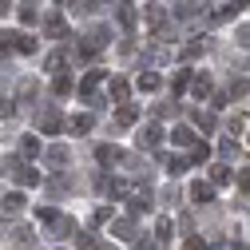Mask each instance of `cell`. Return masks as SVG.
<instances>
[{
	"label": "cell",
	"instance_id": "cell-29",
	"mask_svg": "<svg viewBox=\"0 0 250 250\" xmlns=\"http://www.w3.org/2000/svg\"><path fill=\"white\" fill-rule=\"evenodd\" d=\"M191 87H195V96H203V100H207V96H210V76H195V80H191Z\"/></svg>",
	"mask_w": 250,
	"mask_h": 250
},
{
	"label": "cell",
	"instance_id": "cell-40",
	"mask_svg": "<svg viewBox=\"0 0 250 250\" xmlns=\"http://www.w3.org/2000/svg\"><path fill=\"white\" fill-rule=\"evenodd\" d=\"M12 111H16L12 100H0V119H12Z\"/></svg>",
	"mask_w": 250,
	"mask_h": 250
},
{
	"label": "cell",
	"instance_id": "cell-2",
	"mask_svg": "<svg viewBox=\"0 0 250 250\" xmlns=\"http://www.w3.org/2000/svg\"><path fill=\"white\" fill-rule=\"evenodd\" d=\"M143 20L159 40H167V8L163 4H143Z\"/></svg>",
	"mask_w": 250,
	"mask_h": 250
},
{
	"label": "cell",
	"instance_id": "cell-36",
	"mask_svg": "<svg viewBox=\"0 0 250 250\" xmlns=\"http://www.w3.org/2000/svg\"><path fill=\"white\" fill-rule=\"evenodd\" d=\"M163 163H167V171H171V175H183L187 167H191V163H187V159H163Z\"/></svg>",
	"mask_w": 250,
	"mask_h": 250
},
{
	"label": "cell",
	"instance_id": "cell-43",
	"mask_svg": "<svg viewBox=\"0 0 250 250\" xmlns=\"http://www.w3.org/2000/svg\"><path fill=\"white\" fill-rule=\"evenodd\" d=\"M155 115H179V104L171 107V104H163V107H155Z\"/></svg>",
	"mask_w": 250,
	"mask_h": 250
},
{
	"label": "cell",
	"instance_id": "cell-7",
	"mask_svg": "<svg viewBox=\"0 0 250 250\" xmlns=\"http://www.w3.org/2000/svg\"><path fill=\"white\" fill-rule=\"evenodd\" d=\"M68 159H72V151H68L64 143H56V147H48V151H44V163H48V167H56V171L64 167Z\"/></svg>",
	"mask_w": 250,
	"mask_h": 250
},
{
	"label": "cell",
	"instance_id": "cell-6",
	"mask_svg": "<svg viewBox=\"0 0 250 250\" xmlns=\"http://www.w3.org/2000/svg\"><path fill=\"white\" fill-rule=\"evenodd\" d=\"M187 195H191V203H210V199H214V183H207V179H195Z\"/></svg>",
	"mask_w": 250,
	"mask_h": 250
},
{
	"label": "cell",
	"instance_id": "cell-37",
	"mask_svg": "<svg viewBox=\"0 0 250 250\" xmlns=\"http://www.w3.org/2000/svg\"><path fill=\"white\" fill-rule=\"evenodd\" d=\"M183 250H207V242H203L199 234H191V238H187V242H183Z\"/></svg>",
	"mask_w": 250,
	"mask_h": 250
},
{
	"label": "cell",
	"instance_id": "cell-21",
	"mask_svg": "<svg viewBox=\"0 0 250 250\" xmlns=\"http://www.w3.org/2000/svg\"><path fill=\"white\" fill-rule=\"evenodd\" d=\"M100 80H104V72H87V76L80 80V96H91V91L100 87Z\"/></svg>",
	"mask_w": 250,
	"mask_h": 250
},
{
	"label": "cell",
	"instance_id": "cell-14",
	"mask_svg": "<svg viewBox=\"0 0 250 250\" xmlns=\"http://www.w3.org/2000/svg\"><path fill=\"white\" fill-rule=\"evenodd\" d=\"M171 143H175V147H195V131L187 127V123H179V127L171 131Z\"/></svg>",
	"mask_w": 250,
	"mask_h": 250
},
{
	"label": "cell",
	"instance_id": "cell-15",
	"mask_svg": "<svg viewBox=\"0 0 250 250\" xmlns=\"http://www.w3.org/2000/svg\"><path fill=\"white\" fill-rule=\"evenodd\" d=\"M191 119H195V127H199V131H214V127H218V115H214V111H207V107H203V111H195Z\"/></svg>",
	"mask_w": 250,
	"mask_h": 250
},
{
	"label": "cell",
	"instance_id": "cell-25",
	"mask_svg": "<svg viewBox=\"0 0 250 250\" xmlns=\"http://www.w3.org/2000/svg\"><path fill=\"white\" fill-rule=\"evenodd\" d=\"M12 48H20L24 56H32V52H36V40H32V36H24V32H16V40H12Z\"/></svg>",
	"mask_w": 250,
	"mask_h": 250
},
{
	"label": "cell",
	"instance_id": "cell-46",
	"mask_svg": "<svg viewBox=\"0 0 250 250\" xmlns=\"http://www.w3.org/2000/svg\"><path fill=\"white\" fill-rule=\"evenodd\" d=\"M230 4H234V8H246V4H250V0H230Z\"/></svg>",
	"mask_w": 250,
	"mask_h": 250
},
{
	"label": "cell",
	"instance_id": "cell-5",
	"mask_svg": "<svg viewBox=\"0 0 250 250\" xmlns=\"http://www.w3.org/2000/svg\"><path fill=\"white\" fill-rule=\"evenodd\" d=\"M159 139H163V131L155 127V123H147V127H143V131L135 135V143H139L143 151H155V147H159Z\"/></svg>",
	"mask_w": 250,
	"mask_h": 250
},
{
	"label": "cell",
	"instance_id": "cell-16",
	"mask_svg": "<svg viewBox=\"0 0 250 250\" xmlns=\"http://www.w3.org/2000/svg\"><path fill=\"white\" fill-rule=\"evenodd\" d=\"M115 8H119L115 16H119V24H123V28H135V4H127V0H119Z\"/></svg>",
	"mask_w": 250,
	"mask_h": 250
},
{
	"label": "cell",
	"instance_id": "cell-44",
	"mask_svg": "<svg viewBox=\"0 0 250 250\" xmlns=\"http://www.w3.org/2000/svg\"><path fill=\"white\" fill-rule=\"evenodd\" d=\"M238 187H242V191H250V171H238Z\"/></svg>",
	"mask_w": 250,
	"mask_h": 250
},
{
	"label": "cell",
	"instance_id": "cell-47",
	"mask_svg": "<svg viewBox=\"0 0 250 250\" xmlns=\"http://www.w3.org/2000/svg\"><path fill=\"white\" fill-rule=\"evenodd\" d=\"M96 250H115V246H96Z\"/></svg>",
	"mask_w": 250,
	"mask_h": 250
},
{
	"label": "cell",
	"instance_id": "cell-10",
	"mask_svg": "<svg viewBox=\"0 0 250 250\" xmlns=\"http://www.w3.org/2000/svg\"><path fill=\"white\" fill-rule=\"evenodd\" d=\"M111 234L123 238V242H131L135 238V218H111Z\"/></svg>",
	"mask_w": 250,
	"mask_h": 250
},
{
	"label": "cell",
	"instance_id": "cell-38",
	"mask_svg": "<svg viewBox=\"0 0 250 250\" xmlns=\"http://www.w3.org/2000/svg\"><path fill=\"white\" fill-rule=\"evenodd\" d=\"M104 223H111V207H100L96 210V227H104Z\"/></svg>",
	"mask_w": 250,
	"mask_h": 250
},
{
	"label": "cell",
	"instance_id": "cell-31",
	"mask_svg": "<svg viewBox=\"0 0 250 250\" xmlns=\"http://www.w3.org/2000/svg\"><path fill=\"white\" fill-rule=\"evenodd\" d=\"M246 91H250V80H242V76H234V80H230V96L238 100V96H246Z\"/></svg>",
	"mask_w": 250,
	"mask_h": 250
},
{
	"label": "cell",
	"instance_id": "cell-8",
	"mask_svg": "<svg viewBox=\"0 0 250 250\" xmlns=\"http://www.w3.org/2000/svg\"><path fill=\"white\" fill-rule=\"evenodd\" d=\"M24 207H28V199H24L20 191H8L4 199H0V214H20Z\"/></svg>",
	"mask_w": 250,
	"mask_h": 250
},
{
	"label": "cell",
	"instance_id": "cell-42",
	"mask_svg": "<svg viewBox=\"0 0 250 250\" xmlns=\"http://www.w3.org/2000/svg\"><path fill=\"white\" fill-rule=\"evenodd\" d=\"M223 155H227V159H230V155H238V143H234V139H223Z\"/></svg>",
	"mask_w": 250,
	"mask_h": 250
},
{
	"label": "cell",
	"instance_id": "cell-19",
	"mask_svg": "<svg viewBox=\"0 0 250 250\" xmlns=\"http://www.w3.org/2000/svg\"><path fill=\"white\" fill-rule=\"evenodd\" d=\"M135 87H139V91H159V87H163V80L155 76V72H143V76L135 80Z\"/></svg>",
	"mask_w": 250,
	"mask_h": 250
},
{
	"label": "cell",
	"instance_id": "cell-23",
	"mask_svg": "<svg viewBox=\"0 0 250 250\" xmlns=\"http://www.w3.org/2000/svg\"><path fill=\"white\" fill-rule=\"evenodd\" d=\"M127 96H131L127 80H111V100H115V104H127Z\"/></svg>",
	"mask_w": 250,
	"mask_h": 250
},
{
	"label": "cell",
	"instance_id": "cell-12",
	"mask_svg": "<svg viewBox=\"0 0 250 250\" xmlns=\"http://www.w3.org/2000/svg\"><path fill=\"white\" fill-rule=\"evenodd\" d=\"M191 80H195V76H191V68H179V72L171 76V96L179 100L183 91H187V83H191Z\"/></svg>",
	"mask_w": 250,
	"mask_h": 250
},
{
	"label": "cell",
	"instance_id": "cell-4",
	"mask_svg": "<svg viewBox=\"0 0 250 250\" xmlns=\"http://www.w3.org/2000/svg\"><path fill=\"white\" fill-rule=\"evenodd\" d=\"M44 32H48L52 40H64V36H68V24H64V16H60V12H48V16H44Z\"/></svg>",
	"mask_w": 250,
	"mask_h": 250
},
{
	"label": "cell",
	"instance_id": "cell-18",
	"mask_svg": "<svg viewBox=\"0 0 250 250\" xmlns=\"http://www.w3.org/2000/svg\"><path fill=\"white\" fill-rule=\"evenodd\" d=\"M12 242H20L24 250H32V246H36V234H32V227H16V230H12Z\"/></svg>",
	"mask_w": 250,
	"mask_h": 250
},
{
	"label": "cell",
	"instance_id": "cell-45",
	"mask_svg": "<svg viewBox=\"0 0 250 250\" xmlns=\"http://www.w3.org/2000/svg\"><path fill=\"white\" fill-rule=\"evenodd\" d=\"M8 8H12V0H0V16H8Z\"/></svg>",
	"mask_w": 250,
	"mask_h": 250
},
{
	"label": "cell",
	"instance_id": "cell-1",
	"mask_svg": "<svg viewBox=\"0 0 250 250\" xmlns=\"http://www.w3.org/2000/svg\"><path fill=\"white\" fill-rule=\"evenodd\" d=\"M40 223H44L48 238H64V234H76V223H72L68 214L52 210V207H40Z\"/></svg>",
	"mask_w": 250,
	"mask_h": 250
},
{
	"label": "cell",
	"instance_id": "cell-24",
	"mask_svg": "<svg viewBox=\"0 0 250 250\" xmlns=\"http://www.w3.org/2000/svg\"><path fill=\"white\" fill-rule=\"evenodd\" d=\"M52 91H56V96H68V91H72V76H68V72H56Z\"/></svg>",
	"mask_w": 250,
	"mask_h": 250
},
{
	"label": "cell",
	"instance_id": "cell-17",
	"mask_svg": "<svg viewBox=\"0 0 250 250\" xmlns=\"http://www.w3.org/2000/svg\"><path fill=\"white\" fill-rule=\"evenodd\" d=\"M135 119H139V107H135V104H123V107H119V115H115L119 127H131Z\"/></svg>",
	"mask_w": 250,
	"mask_h": 250
},
{
	"label": "cell",
	"instance_id": "cell-28",
	"mask_svg": "<svg viewBox=\"0 0 250 250\" xmlns=\"http://www.w3.org/2000/svg\"><path fill=\"white\" fill-rule=\"evenodd\" d=\"M68 127L76 131V135H83V131H91V115H72V123Z\"/></svg>",
	"mask_w": 250,
	"mask_h": 250
},
{
	"label": "cell",
	"instance_id": "cell-35",
	"mask_svg": "<svg viewBox=\"0 0 250 250\" xmlns=\"http://www.w3.org/2000/svg\"><path fill=\"white\" fill-rule=\"evenodd\" d=\"M68 187H72V183H68L64 175H60V179H52V183H48V191H52V195H64V191H68Z\"/></svg>",
	"mask_w": 250,
	"mask_h": 250
},
{
	"label": "cell",
	"instance_id": "cell-30",
	"mask_svg": "<svg viewBox=\"0 0 250 250\" xmlns=\"http://www.w3.org/2000/svg\"><path fill=\"white\" fill-rule=\"evenodd\" d=\"M36 96V80H20V87H16V100H32Z\"/></svg>",
	"mask_w": 250,
	"mask_h": 250
},
{
	"label": "cell",
	"instance_id": "cell-33",
	"mask_svg": "<svg viewBox=\"0 0 250 250\" xmlns=\"http://www.w3.org/2000/svg\"><path fill=\"white\" fill-rule=\"evenodd\" d=\"M48 72H64V52H48Z\"/></svg>",
	"mask_w": 250,
	"mask_h": 250
},
{
	"label": "cell",
	"instance_id": "cell-11",
	"mask_svg": "<svg viewBox=\"0 0 250 250\" xmlns=\"http://www.w3.org/2000/svg\"><path fill=\"white\" fill-rule=\"evenodd\" d=\"M96 159H100L104 167H107V163H123V151H119L115 143H100V147H96Z\"/></svg>",
	"mask_w": 250,
	"mask_h": 250
},
{
	"label": "cell",
	"instance_id": "cell-41",
	"mask_svg": "<svg viewBox=\"0 0 250 250\" xmlns=\"http://www.w3.org/2000/svg\"><path fill=\"white\" fill-rule=\"evenodd\" d=\"M183 56H187V60H195V56H203V44H187V48H183Z\"/></svg>",
	"mask_w": 250,
	"mask_h": 250
},
{
	"label": "cell",
	"instance_id": "cell-34",
	"mask_svg": "<svg viewBox=\"0 0 250 250\" xmlns=\"http://www.w3.org/2000/svg\"><path fill=\"white\" fill-rule=\"evenodd\" d=\"M155 242H159V246H167V242H171V223H167V218L159 223V234H155Z\"/></svg>",
	"mask_w": 250,
	"mask_h": 250
},
{
	"label": "cell",
	"instance_id": "cell-22",
	"mask_svg": "<svg viewBox=\"0 0 250 250\" xmlns=\"http://www.w3.org/2000/svg\"><path fill=\"white\" fill-rule=\"evenodd\" d=\"M230 179H234V175H230L227 163H214V171H210V183H214V187H227Z\"/></svg>",
	"mask_w": 250,
	"mask_h": 250
},
{
	"label": "cell",
	"instance_id": "cell-32",
	"mask_svg": "<svg viewBox=\"0 0 250 250\" xmlns=\"http://www.w3.org/2000/svg\"><path fill=\"white\" fill-rule=\"evenodd\" d=\"M207 155H210V147L207 143H195L191 147V163H207Z\"/></svg>",
	"mask_w": 250,
	"mask_h": 250
},
{
	"label": "cell",
	"instance_id": "cell-9",
	"mask_svg": "<svg viewBox=\"0 0 250 250\" xmlns=\"http://www.w3.org/2000/svg\"><path fill=\"white\" fill-rule=\"evenodd\" d=\"M127 210H131V218H139V214H147V210H151V191H147V187H143V191H135V195H131Z\"/></svg>",
	"mask_w": 250,
	"mask_h": 250
},
{
	"label": "cell",
	"instance_id": "cell-39",
	"mask_svg": "<svg viewBox=\"0 0 250 250\" xmlns=\"http://www.w3.org/2000/svg\"><path fill=\"white\" fill-rule=\"evenodd\" d=\"M238 44L250 48V24H238Z\"/></svg>",
	"mask_w": 250,
	"mask_h": 250
},
{
	"label": "cell",
	"instance_id": "cell-20",
	"mask_svg": "<svg viewBox=\"0 0 250 250\" xmlns=\"http://www.w3.org/2000/svg\"><path fill=\"white\" fill-rule=\"evenodd\" d=\"M20 20L24 24H36L40 20V4H36V0H24V4H20Z\"/></svg>",
	"mask_w": 250,
	"mask_h": 250
},
{
	"label": "cell",
	"instance_id": "cell-13",
	"mask_svg": "<svg viewBox=\"0 0 250 250\" xmlns=\"http://www.w3.org/2000/svg\"><path fill=\"white\" fill-rule=\"evenodd\" d=\"M36 123H40V131L56 135V131H60V111H56V107H48V111H40V119H36Z\"/></svg>",
	"mask_w": 250,
	"mask_h": 250
},
{
	"label": "cell",
	"instance_id": "cell-27",
	"mask_svg": "<svg viewBox=\"0 0 250 250\" xmlns=\"http://www.w3.org/2000/svg\"><path fill=\"white\" fill-rule=\"evenodd\" d=\"M20 151L28 155V159H32V155H40V139H36V135H24V139H20Z\"/></svg>",
	"mask_w": 250,
	"mask_h": 250
},
{
	"label": "cell",
	"instance_id": "cell-26",
	"mask_svg": "<svg viewBox=\"0 0 250 250\" xmlns=\"http://www.w3.org/2000/svg\"><path fill=\"white\" fill-rule=\"evenodd\" d=\"M76 246H80V250H96L100 242H96V234H91V230H76Z\"/></svg>",
	"mask_w": 250,
	"mask_h": 250
},
{
	"label": "cell",
	"instance_id": "cell-3",
	"mask_svg": "<svg viewBox=\"0 0 250 250\" xmlns=\"http://www.w3.org/2000/svg\"><path fill=\"white\" fill-rule=\"evenodd\" d=\"M12 179H16L20 187H36V183H40V171L28 167V163H12Z\"/></svg>",
	"mask_w": 250,
	"mask_h": 250
}]
</instances>
